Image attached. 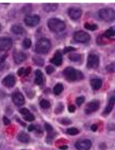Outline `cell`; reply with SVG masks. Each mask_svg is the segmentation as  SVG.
<instances>
[{
	"instance_id": "obj_35",
	"label": "cell",
	"mask_w": 115,
	"mask_h": 150,
	"mask_svg": "<svg viewBox=\"0 0 115 150\" xmlns=\"http://www.w3.org/2000/svg\"><path fill=\"white\" fill-rule=\"evenodd\" d=\"M35 116L33 115L32 113H29L28 115H26V116H24V120L26 121H33L34 120H35Z\"/></svg>"
},
{
	"instance_id": "obj_15",
	"label": "cell",
	"mask_w": 115,
	"mask_h": 150,
	"mask_svg": "<svg viewBox=\"0 0 115 150\" xmlns=\"http://www.w3.org/2000/svg\"><path fill=\"white\" fill-rule=\"evenodd\" d=\"M26 58H27V56H26V54L21 52V51H19V52L15 51L14 54V60L16 64L23 63V62L26 60Z\"/></svg>"
},
{
	"instance_id": "obj_36",
	"label": "cell",
	"mask_w": 115,
	"mask_h": 150,
	"mask_svg": "<svg viewBox=\"0 0 115 150\" xmlns=\"http://www.w3.org/2000/svg\"><path fill=\"white\" fill-rule=\"evenodd\" d=\"M55 68L51 66H48V67H46V74H51L55 72Z\"/></svg>"
},
{
	"instance_id": "obj_3",
	"label": "cell",
	"mask_w": 115,
	"mask_h": 150,
	"mask_svg": "<svg viewBox=\"0 0 115 150\" xmlns=\"http://www.w3.org/2000/svg\"><path fill=\"white\" fill-rule=\"evenodd\" d=\"M47 25H48L49 29L52 32H55V33L63 31L64 30L66 29V23L62 20H61L59 18H50Z\"/></svg>"
},
{
	"instance_id": "obj_34",
	"label": "cell",
	"mask_w": 115,
	"mask_h": 150,
	"mask_svg": "<svg viewBox=\"0 0 115 150\" xmlns=\"http://www.w3.org/2000/svg\"><path fill=\"white\" fill-rule=\"evenodd\" d=\"M64 110V105L62 103H59V104L58 105L57 108L55 109V113H61V112H62Z\"/></svg>"
},
{
	"instance_id": "obj_40",
	"label": "cell",
	"mask_w": 115,
	"mask_h": 150,
	"mask_svg": "<svg viewBox=\"0 0 115 150\" xmlns=\"http://www.w3.org/2000/svg\"><path fill=\"white\" fill-rule=\"evenodd\" d=\"M19 112H20L21 114H22V115H23V116L28 115L29 113L31 112L28 110H27V109H26V108H23V109H21Z\"/></svg>"
},
{
	"instance_id": "obj_22",
	"label": "cell",
	"mask_w": 115,
	"mask_h": 150,
	"mask_svg": "<svg viewBox=\"0 0 115 150\" xmlns=\"http://www.w3.org/2000/svg\"><path fill=\"white\" fill-rule=\"evenodd\" d=\"M11 31L15 35H22L24 33V29L23 26L18 25H14L11 26Z\"/></svg>"
},
{
	"instance_id": "obj_44",
	"label": "cell",
	"mask_w": 115,
	"mask_h": 150,
	"mask_svg": "<svg viewBox=\"0 0 115 150\" xmlns=\"http://www.w3.org/2000/svg\"><path fill=\"white\" fill-rule=\"evenodd\" d=\"M31 67H27L26 69H25V73H24V75H25V76H27V75H29V74L31 73Z\"/></svg>"
},
{
	"instance_id": "obj_13",
	"label": "cell",
	"mask_w": 115,
	"mask_h": 150,
	"mask_svg": "<svg viewBox=\"0 0 115 150\" xmlns=\"http://www.w3.org/2000/svg\"><path fill=\"white\" fill-rule=\"evenodd\" d=\"M15 81H16V80H15L14 75L9 74L3 78V85L7 88H11L15 85Z\"/></svg>"
},
{
	"instance_id": "obj_17",
	"label": "cell",
	"mask_w": 115,
	"mask_h": 150,
	"mask_svg": "<svg viewBox=\"0 0 115 150\" xmlns=\"http://www.w3.org/2000/svg\"><path fill=\"white\" fill-rule=\"evenodd\" d=\"M50 62L55 64V66H61L62 63V54L60 51H57L55 53L54 57L50 59Z\"/></svg>"
},
{
	"instance_id": "obj_14",
	"label": "cell",
	"mask_w": 115,
	"mask_h": 150,
	"mask_svg": "<svg viewBox=\"0 0 115 150\" xmlns=\"http://www.w3.org/2000/svg\"><path fill=\"white\" fill-rule=\"evenodd\" d=\"M45 129L47 132V142H50L53 141V139L55 138V137L56 136V133L55 132V129H53L50 125L48 123L45 124Z\"/></svg>"
},
{
	"instance_id": "obj_12",
	"label": "cell",
	"mask_w": 115,
	"mask_h": 150,
	"mask_svg": "<svg viewBox=\"0 0 115 150\" xmlns=\"http://www.w3.org/2000/svg\"><path fill=\"white\" fill-rule=\"evenodd\" d=\"M82 11L80 8L78 7H70L68 10V15L73 20H78L82 16Z\"/></svg>"
},
{
	"instance_id": "obj_16",
	"label": "cell",
	"mask_w": 115,
	"mask_h": 150,
	"mask_svg": "<svg viewBox=\"0 0 115 150\" xmlns=\"http://www.w3.org/2000/svg\"><path fill=\"white\" fill-rule=\"evenodd\" d=\"M115 104V95H113L110 97L109 100V102L107 104L106 109L104 110L103 115H108L110 113V112L112 111V110L114 109V105Z\"/></svg>"
},
{
	"instance_id": "obj_7",
	"label": "cell",
	"mask_w": 115,
	"mask_h": 150,
	"mask_svg": "<svg viewBox=\"0 0 115 150\" xmlns=\"http://www.w3.org/2000/svg\"><path fill=\"white\" fill-rule=\"evenodd\" d=\"M13 42L11 38L8 37L0 38V51H6L12 47Z\"/></svg>"
},
{
	"instance_id": "obj_24",
	"label": "cell",
	"mask_w": 115,
	"mask_h": 150,
	"mask_svg": "<svg viewBox=\"0 0 115 150\" xmlns=\"http://www.w3.org/2000/svg\"><path fill=\"white\" fill-rule=\"evenodd\" d=\"M103 36L105 38H112L115 36V29L114 28H109L104 32Z\"/></svg>"
},
{
	"instance_id": "obj_38",
	"label": "cell",
	"mask_w": 115,
	"mask_h": 150,
	"mask_svg": "<svg viewBox=\"0 0 115 150\" xmlns=\"http://www.w3.org/2000/svg\"><path fill=\"white\" fill-rule=\"evenodd\" d=\"M75 50L76 49L74 48V47H72V46H67V47H66V48H64L63 53L64 54H66V53L71 52V51H75Z\"/></svg>"
},
{
	"instance_id": "obj_5",
	"label": "cell",
	"mask_w": 115,
	"mask_h": 150,
	"mask_svg": "<svg viewBox=\"0 0 115 150\" xmlns=\"http://www.w3.org/2000/svg\"><path fill=\"white\" fill-rule=\"evenodd\" d=\"M74 38L76 42L80 43H86L90 40V35L86 31L79 30L74 34Z\"/></svg>"
},
{
	"instance_id": "obj_41",
	"label": "cell",
	"mask_w": 115,
	"mask_h": 150,
	"mask_svg": "<svg viewBox=\"0 0 115 150\" xmlns=\"http://www.w3.org/2000/svg\"><path fill=\"white\" fill-rule=\"evenodd\" d=\"M75 110H76V107L74 105H70L69 107H68V110H69L70 112H75Z\"/></svg>"
},
{
	"instance_id": "obj_4",
	"label": "cell",
	"mask_w": 115,
	"mask_h": 150,
	"mask_svg": "<svg viewBox=\"0 0 115 150\" xmlns=\"http://www.w3.org/2000/svg\"><path fill=\"white\" fill-rule=\"evenodd\" d=\"M98 16L105 22H112L115 20V11L112 8L101 9L98 12Z\"/></svg>"
},
{
	"instance_id": "obj_33",
	"label": "cell",
	"mask_w": 115,
	"mask_h": 150,
	"mask_svg": "<svg viewBox=\"0 0 115 150\" xmlns=\"http://www.w3.org/2000/svg\"><path fill=\"white\" fill-rule=\"evenodd\" d=\"M6 56H7V54L0 56V70H2L5 66V59H6Z\"/></svg>"
},
{
	"instance_id": "obj_46",
	"label": "cell",
	"mask_w": 115,
	"mask_h": 150,
	"mask_svg": "<svg viewBox=\"0 0 115 150\" xmlns=\"http://www.w3.org/2000/svg\"><path fill=\"white\" fill-rule=\"evenodd\" d=\"M35 129V127L34 125H29L28 126V131L30 132H31V131H34Z\"/></svg>"
},
{
	"instance_id": "obj_32",
	"label": "cell",
	"mask_w": 115,
	"mask_h": 150,
	"mask_svg": "<svg viewBox=\"0 0 115 150\" xmlns=\"http://www.w3.org/2000/svg\"><path fill=\"white\" fill-rule=\"evenodd\" d=\"M40 106L43 108V109H48L50 106V103L47 100H42L40 101Z\"/></svg>"
},
{
	"instance_id": "obj_47",
	"label": "cell",
	"mask_w": 115,
	"mask_h": 150,
	"mask_svg": "<svg viewBox=\"0 0 115 150\" xmlns=\"http://www.w3.org/2000/svg\"><path fill=\"white\" fill-rule=\"evenodd\" d=\"M67 146L66 145H62V146H60V149L62 150H65V149H67Z\"/></svg>"
},
{
	"instance_id": "obj_8",
	"label": "cell",
	"mask_w": 115,
	"mask_h": 150,
	"mask_svg": "<svg viewBox=\"0 0 115 150\" xmlns=\"http://www.w3.org/2000/svg\"><path fill=\"white\" fill-rule=\"evenodd\" d=\"M99 65V58L97 54H89L87 58V67L89 69H97Z\"/></svg>"
},
{
	"instance_id": "obj_43",
	"label": "cell",
	"mask_w": 115,
	"mask_h": 150,
	"mask_svg": "<svg viewBox=\"0 0 115 150\" xmlns=\"http://www.w3.org/2000/svg\"><path fill=\"white\" fill-rule=\"evenodd\" d=\"M3 123L6 125H8L11 124V121L6 117H3Z\"/></svg>"
},
{
	"instance_id": "obj_48",
	"label": "cell",
	"mask_w": 115,
	"mask_h": 150,
	"mask_svg": "<svg viewBox=\"0 0 115 150\" xmlns=\"http://www.w3.org/2000/svg\"><path fill=\"white\" fill-rule=\"evenodd\" d=\"M1 30H2V26H1V25H0V32H1Z\"/></svg>"
},
{
	"instance_id": "obj_11",
	"label": "cell",
	"mask_w": 115,
	"mask_h": 150,
	"mask_svg": "<svg viewBox=\"0 0 115 150\" xmlns=\"http://www.w3.org/2000/svg\"><path fill=\"white\" fill-rule=\"evenodd\" d=\"M12 101L17 106H21L25 104V98L24 96L18 91H16L12 95Z\"/></svg>"
},
{
	"instance_id": "obj_37",
	"label": "cell",
	"mask_w": 115,
	"mask_h": 150,
	"mask_svg": "<svg viewBox=\"0 0 115 150\" xmlns=\"http://www.w3.org/2000/svg\"><path fill=\"white\" fill-rule=\"evenodd\" d=\"M61 123L62 125H70L71 123V121H70L69 118L65 117V118H62L61 120Z\"/></svg>"
},
{
	"instance_id": "obj_6",
	"label": "cell",
	"mask_w": 115,
	"mask_h": 150,
	"mask_svg": "<svg viewBox=\"0 0 115 150\" xmlns=\"http://www.w3.org/2000/svg\"><path fill=\"white\" fill-rule=\"evenodd\" d=\"M40 16L38 15H27L24 18V23L26 26L33 27V26H37L38 24L40 23Z\"/></svg>"
},
{
	"instance_id": "obj_30",
	"label": "cell",
	"mask_w": 115,
	"mask_h": 150,
	"mask_svg": "<svg viewBox=\"0 0 115 150\" xmlns=\"http://www.w3.org/2000/svg\"><path fill=\"white\" fill-rule=\"evenodd\" d=\"M66 133H68L69 135L75 136L77 135V134L79 133V131H78V129H76V128H70V129H68L66 130Z\"/></svg>"
},
{
	"instance_id": "obj_20",
	"label": "cell",
	"mask_w": 115,
	"mask_h": 150,
	"mask_svg": "<svg viewBox=\"0 0 115 150\" xmlns=\"http://www.w3.org/2000/svg\"><path fill=\"white\" fill-rule=\"evenodd\" d=\"M17 138L19 142H23V143H28L30 142V137L27 133H24V132H21L18 133Z\"/></svg>"
},
{
	"instance_id": "obj_39",
	"label": "cell",
	"mask_w": 115,
	"mask_h": 150,
	"mask_svg": "<svg viewBox=\"0 0 115 150\" xmlns=\"http://www.w3.org/2000/svg\"><path fill=\"white\" fill-rule=\"evenodd\" d=\"M85 101V98L84 97H79L76 99V103L78 105H81L82 104H83V102Z\"/></svg>"
},
{
	"instance_id": "obj_29",
	"label": "cell",
	"mask_w": 115,
	"mask_h": 150,
	"mask_svg": "<svg viewBox=\"0 0 115 150\" xmlns=\"http://www.w3.org/2000/svg\"><path fill=\"white\" fill-rule=\"evenodd\" d=\"M23 46L25 49H29L31 46V40L30 38H25L23 42Z\"/></svg>"
},
{
	"instance_id": "obj_49",
	"label": "cell",
	"mask_w": 115,
	"mask_h": 150,
	"mask_svg": "<svg viewBox=\"0 0 115 150\" xmlns=\"http://www.w3.org/2000/svg\"><path fill=\"white\" fill-rule=\"evenodd\" d=\"M23 150H24V149H23Z\"/></svg>"
},
{
	"instance_id": "obj_19",
	"label": "cell",
	"mask_w": 115,
	"mask_h": 150,
	"mask_svg": "<svg viewBox=\"0 0 115 150\" xmlns=\"http://www.w3.org/2000/svg\"><path fill=\"white\" fill-rule=\"evenodd\" d=\"M90 85L92 86L93 90H98L102 87V80L100 78H93L90 81Z\"/></svg>"
},
{
	"instance_id": "obj_10",
	"label": "cell",
	"mask_w": 115,
	"mask_h": 150,
	"mask_svg": "<svg viewBox=\"0 0 115 150\" xmlns=\"http://www.w3.org/2000/svg\"><path fill=\"white\" fill-rule=\"evenodd\" d=\"M99 106H100V102L98 100L91 101L86 106L85 112H86V114H90V113L97 111L99 109Z\"/></svg>"
},
{
	"instance_id": "obj_28",
	"label": "cell",
	"mask_w": 115,
	"mask_h": 150,
	"mask_svg": "<svg viewBox=\"0 0 115 150\" xmlns=\"http://www.w3.org/2000/svg\"><path fill=\"white\" fill-rule=\"evenodd\" d=\"M106 70L108 73H115V62H112L107 65L106 67Z\"/></svg>"
},
{
	"instance_id": "obj_9",
	"label": "cell",
	"mask_w": 115,
	"mask_h": 150,
	"mask_svg": "<svg viewBox=\"0 0 115 150\" xmlns=\"http://www.w3.org/2000/svg\"><path fill=\"white\" fill-rule=\"evenodd\" d=\"M91 146H92V142L88 139L80 140L75 144V148L78 150H89Z\"/></svg>"
},
{
	"instance_id": "obj_27",
	"label": "cell",
	"mask_w": 115,
	"mask_h": 150,
	"mask_svg": "<svg viewBox=\"0 0 115 150\" xmlns=\"http://www.w3.org/2000/svg\"><path fill=\"white\" fill-rule=\"evenodd\" d=\"M85 28L89 30H95L98 29V26L96 24H94V23H85Z\"/></svg>"
},
{
	"instance_id": "obj_2",
	"label": "cell",
	"mask_w": 115,
	"mask_h": 150,
	"mask_svg": "<svg viewBox=\"0 0 115 150\" xmlns=\"http://www.w3.org/2000/svg\"><path fill=\"white\" fill-rule=\"evenodd\" d=\"M51 48L50 41L46 38H42L38 41L35 46V52L38 54H45L49 52Z\"/></svg>"
},
{
	"instance_id": "obj_42",
	"label": "cell",
	"mask_w": 115,
	"mask_h": 150,
	"mask_svg": "<svg viewBox=\"0 0 115 150\" xmlns=\"http://www.w3.org/2000/svg\"><path fill=\"white\" fill-rule=\"evenodd\" d=\"M24 73H25V69L24 68H20L18 70V76H23V75H24Z\"/></svg>"
},
{
	"instance_id": "obj_26",
	"label": "cell",
	"mask_w": 115,
	"mask_h": 150,
	"mask_svg": "<svg viewBox=\"0 0 115 150\" xmlns=\"http://www.w3.org/2000/svg\"><path fill=\"white\" fill-rule=\"evenodd\" d=\"M69 59L72 62H79L82 59V56L79 54H72L69 55Z\"/></svg>"
},
{
	"instance_id": "obj_25",
	"label": "cell",
	"mask_w": 115,
	"mask_h": 150,
	"mask_svg": "<svg viewBox=\"0 0 115 150\" xmlns=\"http://www.w3.org/2000/svg\"><path fill=\"white\" fill-rule=\"evenodd\" d=\"M33 61H34L35 65H37L38 67H43V65H44V60H43V58H42L39 56H35V57H33Z\"/></svg>"
},
{
	"instance_id": "obj_21",
	"label": "cell",
	"mask_w": 115,
	"mask_h": 150,
	"mask_svg": "<svg viewBox=\"0 0 115 150\" xmlns=\"http://www.w3.org/2000/svg\"><path fill=\"white\" fill-rule=\"evenodd\" d=\"M35 83L37 85H42L43 82V74L40 69H37L35 71Z\"/></svg>"
},
{
	"instance_id": "obj_1",
	"label": "cell",
	"mask_w": 115,
	"mask_h": 150,
	"mask_svg": "<svg viewBox=\"0 0 115 150\" xmlns=\"http://www.w3.org/2000/svg\"><path fill=\"white\" fill-rule=\"evenodd\" d=\"M63 75L68 81H81L84 78V75L80 70H77L71 67H66L63 70Z\"/></svg>"
},
{
	"instance_id": "obj_18",
	"label": "cell",
	"mask_w": 115,
	"mask_h": 150,
	"mask_svg": "<svg viewBox=\"0 0 115 150\" xmlns=\"http://www.w3.org/2000/svg\"><path fill=\"white\" fill-rule=\"evenodd\" d=\"M58 7V3H44L43 5V10L46 12H54Z\"/></svg>"
},
{
	"instance_id": "obj_31",
	"label": "cell",
	"mask_w": 115,
	"mask_h": 150,
	"mask_svg": "<svg viewBox=\"0 0 115 150\" xmlns=\"http://www.w3.org/2000/svg\"><path fill=\"white\" fill-rule=\"evenodd\" d=\"M32 10V6L31 4H26L25 6H23V9H22V11L24 13V14H28Z\"/></svg>"
},
{
	"instance_id": "obj_23",
	"label": "cell",
	"mask_w": 115,
	"mask_h": 150,
	"mask_svg": "<svg viewBox=\"0 0 115 150\" xmlns=\"http://www.w3.org/2000/svg\"><path fill=\"white\" fill-rule=\"evenodd\" d=\"M63 85L61 83H58L55 85V86L54 87V93L55 95H59L63 91Z\"/></svg>"
},
{
	"instance_id": "obj_45",
	"label": "cell",
	"mask_w": 115,
	"mask_h": 150,
	"mask_svg": "<svg viewBox=\"0 0 115 150\" xmlns=\"http://www.w3.org/2000/svg\"><path fill=\"white\" fill-rule=\"evenodd\" d=\"M91 129H92V131H94V132H96L97 129H98V125L96 124L92 125H91Z\"/></svg>"
}]
</instances>
